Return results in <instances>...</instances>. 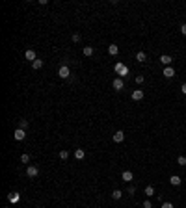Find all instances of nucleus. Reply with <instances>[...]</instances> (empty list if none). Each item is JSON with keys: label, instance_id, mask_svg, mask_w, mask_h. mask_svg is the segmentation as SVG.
Here are the masks:
<instances>
[{"label": "nucleus", "instance_id": "aec40b11", "mask_svg": "<svg viewBox=\"0 0 186 208\" xmlns=\"http://www.w3.org/2000/svg\"><path fill=\"white\" fill-rule=\"evenodd\" d=\"M145 195H147V197L155 195V188H153V186H147V188H145Z\"/></svg>", "mask_w": 186, "mask_h": 208}, {"label": "nucleus", "instance_id": "bb28decb", "mask_svg": "<svg viewBox=\"0 0 186 208\" xmlns=\"http://www.w3.org/2000/svg\"><path fill=\"white\" fill-rule=\"evenodd\" d=\"M73 41H74V43L80 41V34H73Z\"/></svg>", "mask_w": 186, "mask_h": 208}, {"label": "nucleus", "instance_id": "423d86ee", "mask_svg": "<svg viewBox=\"0 0 186 208\" xmlns=\"http://www.w3.org/2000/svg\"><path fill=\"white\" fill-rule=\"evenodd\" d=\"M171 61H173V58L168 56V54H162V56H160V63H164L166 67H169V65H171Z\"/></svg>", "mask_w": 186, "mask_h": 208}, {"label": "nucleus", "instance_id": "39448f33", "mask_svg": "<svg viewBox=\"0 0 186 208\" xmlns=\"http://www.w3.org/2000/svg\"><path fill=\"white\" fill-rule=\"evenodd\" d=\"M13 136H15V139H17V141H22V139L26 138V130H22V128H17Z\"/></svg>", "mask_w": 186, "mask_h": 208}, {"label": "nucleus", "instance_id": "9b49d317", "mask_svg": "<svg viewBox=\"0 0 186 208\" xmlns=\"http://www.w3.org/2000/svg\"><path fill=\"white\" fill-rule=\"evenodd\" d=\"M141 99H143V91H141V89L132 91V100H141Z\"/></svg>", "mask_w": 186, "mask_h": 208}, {"label": "nucleus", "instance_id": "a878e982", "mask_svg": "<svg viewBox=\"0 0 186 208\" xmlns=\"http://www.w3.org/2000/svg\"><path fill=\"white\" fill-rule=\"evenodd\" d=\"M126 193L134 195V193H136V188H134V186H129V190H126Z\"/></svg>", "mask_w": 186, "mask_h": 208}, {"label": "nucleus", "instance_id": "c85d7f7f", "mask_svg": "<svg viewBox=\"0 0 186 208\" xmlns=\"http://www.w3.org/2000/svg\"><path fill=\"white\" fill-rule=\"evenodd\" d=\"M143 208H153V205H151V201H143Z\"/></svg>", "mask_w": 186, "mask_h": 208}, {"label": "nucleus", "instance_id": "0eeeda50", "mask_svg": "<svg viewBox=\"0 0 186 208\" xmlns=\"http://www.w3.org/2000/svg\"><path fill=\"white\" fill-rule=\"evenodd\" d=\"M162 74H164L166 78H173V76H175V69H173L171 65H169V67H166L164 71H162Z\"/></svg>", "mask_w": 186, "mask_h": 208}, {"label": "nucleus", "instance_id": "dca6fc26", "mask_svg": "<svg viewBox=\"0 0 186 208\" xmlns=\"http://www.w3.org/2000/svg\"><path fill=\"white\" fill-rule=\"evenodd\" d=\"M82 52H84V56H86V58H89V56H93L95 50H93V46H84V50H82Z\"/></svg>", "mask_w": 186, "mask_h": 208}, {"label": "nucleus", "instance_id": "c756f323", "mask_svg": "<svg viewBox=\"0 0 186 208\" xmlns=\"http://www.w3.org/2000/svg\"><path fill=\"white\" fill-rule=\"evenodd\" d=\"M181 34H183V35H186V24H183V26H181Z\"/></svg>", "mask_w": 186, "mask_h": 208}, {"label": "nucleus", "instance_id": "1a4fd4ad", "mask_svg": "<svg viewBox=\"0 0 186 208\" xmlns=\"http://www.w3.org/2000/svg\"><path fill=\"white\" fill-rule=\"evenodd\" d=\"M123 139H125V132L123 130H117L116 134H114V141H116V143H121Z\"/></svg>", "mask_w": 186, "mask_h": 208}, {"label": "nucleus", "instance_id": "f3484780", "mask_svg": "<svg viewBox=\"0 0 186 208\" xmlns=\"http://www.w3.org/2000/svg\"><path fill=\"white\" fill-rule=\"evenodd\" d=\"M136 60H138V61H140V63H143V61H145V60H147V56H145V52H143V50H140V52H138V54H136Z\"/></svg>", "mask_w": 186, "mask_h": 208}, {"label": "nucleus", "instance_id": "2eb2a0df", "mask_svg": "<svg viewBox=\"0 0 186 208\" xmlns=\"http://www.w3.org/2000/svg\"><path fill=\"white\" fill-rule=\"evenodd\" d=\"M7 201H9V203H19V201H21V195H19V193H9V195H7Z\"/></svg>", "mask_w": 186, "mask_h": 208}, {"label": "nucleus", "instance_id": "4be33fe9", "mask_svg": "<svg viewBox=\"0 0 186 208\" xmlns=\"http://www.w3.org/2000/svg\"><path fill=\"white\" fill-rule=\"evenodd\" d=\"M21 162H22V164H28V162H30V154H26V152H24V154L21 156Z\"/></svg>", "mask_w": 186, "mask_h": 208}, {"label": "nucleus", "instance_id": "6ab92c4d", "mask_svg": "<svg viewBox=\"0 0 186 208\" xmlns=\"http://www.w3.org/2000/svg\"><path fill=\"white\" fill-rule=\"evenodd\" d=\"M19 128L26 130V128H28V121H26V119H21V121H19Z\"/></svg>", "mask_w": 186, "mask_h": 208}, {"label": "nucleus", "instance_id": "ddd939ff", "mask_svg": "<svg viewBox=\"0 0 186 208\" xmlns=\"http://www.w3.org/2000/svg\"><path fill=\"white\" fill-rule=\"evenodd\" d=\"M74 158H76V160H84L86 158L84 149H76V151H74Z\"/></svg>", "mask_w": 186, "mask_h": 208}, {"label": "nucleus", "instance_id": "f8f14e48", "mask_svg": "<svg viewBox=\"0 0 186 208\" xmlns=\"http://www.w3.org/2000/svg\"><path fill=\"white\" fill-rule=\"evenodd\" d=\"M121 178L125 180V182H130V180L134 178V175H132V171H123V175H121Z\"/></svg>", "mask_w": 186, "mask_h": 208}, {"label": "nucleus", "instance_id": "5701e85b", "mask_svg": "<svg viewBox=\"0 0 186 208\" xmlns=\"http://www.w3.org/2000/svg\"><path fill=\"white\" fill-rule=\"evenodd\" d=\"M177 164H179V166H186V158H184V156H179V158H177Z\"/></svg>", "mask_w": 186, "mask_h": 208}, {"label": "nucleus", "instance_id": "cd10ccee", "mask_svg": "<svg viewBox=\"0 0 186 208\" xmlns=\"http://www.w3.org/2000/svg\"><path fill=\"white\" fill-rule=\"evenodd\" d=\"M160 208H173V205H171V203H162Z\"/></svg>", "mask_w": 186, "mask_h": 208}, {"label": "nucleus", "instance_id": "412c9836", "mask_svg": "<svg viewBox=\"0 0 186 208\" xmlns=\"http://www.w3.org/2000/svg\"><path fill=\"white\" fill-rule=\"evenodd\" d=\"M121 195H123V191H119V190H114L112 197H114V199H116V201H117V199H121Z\"/></svg>", "mask_w": 186, "mask_h": 208}, {"label": "nucleus", "instance_id": "20e7f679", "mask_svg": "<svg viewBox=\"0 0 186 208\" xmlns=\"http://www.w3.org/2000/svg\"><path fill=\"white\" fill-rule=\"evenodd\" d=\"M112 85H114V89H116V91H121V89L125 88V84H123V80H121V78H114Z\"/></svg>", "mask_w": 186, "mask_h": 208}, {"label": "nucleus", "instance_id": "a211bd4d", "mask_svg": "<svg viewBox=\"0 0 186 208\" xmlns=\"http://www.w3.org/2000/svg\"><path fill=\"white\" fill-rule=\"evenodd\" d=\"M32 67H34L35 71H37V69H41V67H43V60H35L34 63H32Z\"/></svg>", "mask_w": 186, "mask_h": 208}, {"label": "nucleus", "instance_id": "f03ea898", "mask_svg": "<svg viewBox=\"0 0 186 208\" xmlns=\"http://www.w3.org/2000/svg\"><path fill=\"white\" fill-rule=\"evenodd\" d=\"M58 74H60V78H69L71 76V69L67 67V65H62L60 71H58Z\"/></svg>", "mask_w": 186, "mask_h": 208}, {"label": "nucleus", "instance_id": "393cba45", "mask_svg": "<svg viewBox=\"0 0 186 208\" xmlns=\"http://www.w3.org/2000/svg\"><path fill=\"white\" fill-rule=\"evenodd\" d=\"M143 82H145V78L141 76V74H138L136 76V84H143Z\"/></svg>", "mask_w": 186, "mask_h": 208}, {"label": "nucleus", "instance_id": "7c9ffc66", "mask_svg": "<svg viewBox=\"0 0 186 208\" xmlns=\"http://www.w3.org/2000/svg\"><path fill=\"white\" fill-rule=\"evenodd\" d=\"M181 91H183V93H184V95H186V82H184V84H183V85H181Z\"/></svg>", "mask_w": 186, "mask_h": 208}, {"label": "nucleus", "instance_id": "7ed1b4c3", "mask_svg": "<svg viewBox=\"0 0 186 208\" xmlns=\"http://www.w3.org/2000/svg\"><path fill=\"white\" fill-rule=\"evenodd\" d=\"M26 175H28L30 178H34V176L39 175V169H37L35 166H28V167H26Z\"/></svg>", "mask_w": 186, "mask_h": 208}, {"label": "nucleus", "instance_id": "f257e3e1", "mask_svg": "<svg viewBox=\"0 0 186 208\" xmlns=\"http://www.w3.org/2000/svg\"><path fill=\"white\" fill-rule=\"evenodd\" d=\"M114 71H116V74H119L121 78L129 74V67H126L125 63H121V61H117V63H116V67H114Z\"/></svg>", "mask_w": 186, "mask_h": 208}, {"label": "nucleus", "instance_id": "9d476101", "mask_svg": "<svg viewBox=\"0 0 186 208\" xmlns=\"http://www.w3.org/2000/svg\"><path fill=\"white\" fill-rule=\"evenodd\" d=\"M181 182H183V180H181L179 175H173L171 178H169V184H171V186H181Z\"/></svg>", "mask_w": 186, "mask_h": 208}, {"label": "nucleus", "instance_id": "4468645a", "mask_svg": "<svg viewBox=\"0 0 186 208\" xmlns=\"http://www.w3.org/2000/svg\"><path fill=\"white\" fill-rule=\"evenodd\" d=\"M117 52H119V46L117 45H110L108 46V54L110 56H117Z\"/></svg>", "mask_w": 186, "mask_h": 208}, {"label": "nucleus", "instance_id": "6e6552de", "mask_svg": "<svg viewBox=\"0 0 186 208\" xmlns=\"http://www.w3.org/2000/svg\"><path fill=\"white\" fill-rule=\"evenodd\" d=\"M24 58H26V60H28V61H32V63H34V61L35 60H37V58H35V50H26V52H24Z\"/></svg>", "mask_w": 186, "mask_h": 208}, {"label": "nucleus", "instance_id": "b1692460", "mask_svg": "<svg viewBox=\"0 0 186 208\" xmlns=\"http://www.w3.org/2000/svg\"><path fill=\"white\" fill-rule=\"evenodd\" d=\"M60 158L62 160H67V158H69V151H60Z\"/></svg>", "mask_w": 186, "mask_h": 208}]
</instances>
